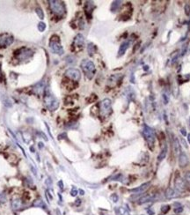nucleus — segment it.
Listing matches in <instances>:
<instances>
[{"instance_id": "17", "label": "nucleus", "mask_w": 190, "mask_h": 215, "mask_svg": "<svg viewBox=\"0 0 190 215\" xmlns=\"http://www.w3.org/2000/svg\"><path fill=\"white\" fill-rule=\"evenodd\" d=\"M166 153H167V147H166V145L164 147V149L161 151V153L159 154V157H158V161H161L163 159H165V157H166Z\"/></svg>"}, {"instance_id": "16", "label": "nucleus", "mask_w": 190, "mask_h": 215, "mask_svg": "<svg viewBox=\"0 0 190 215\" xmlns=\"http://www.w3.org/2000/svg\"><path fill=\"white\" fill-rule=\"evenodd\" d=\"M172 145H173V150H174V152H175L176 154L180 153V145L179 140H178V138H174Z\"/></svg>"}, {"instance_id": "22", "label": "nucleus", "mask_w": 190, "mask_h": 215, "mask_svg": "<svg viewBox=\"0 0 190 215\" xmlns=\"http://www.w3.org/2000/svg\"><path fill=\"white\" fill-rule=\"evenodd\" d=\"M185 179H186V181L190 184V171L187 172V173L185 174Z\"/></svg>"}, {"instance_id": "11", "label": "nucleus", "mask_w": 190, "mask_h": 215, "mask_svg": "<svg viewBox=\"0 0 190 215\" xmlns=\"http://www.w3.org/2000/svg\"><path fill=\"white\" fill-rule=\"evenodd\" d=\"M188 164V157L185 153H180L179 156V165L181 168L186 167Z\"/></svg>"}, {"instance_id": "14", "label": "nucleus", "mask_w": 190, "mask_h": 215, "mask_svg": "<svg viewBox=\"0 0 190 215\" xmlns=\"http://www.w3.org/2000/svg\"><path fill=\"white\" fill-rule=\"evenodd\" d=\"M129 46H130V41H124L120 46V49H119V51H118V57L123 56L124 53L128 50Z\"/></svg>"}, {"instance_id": "24", "label": "nucleus", "mask_w": 190, "mask_h": 215, "mask_svg": "<svg viewBox=\"0 0 190 215\" xmlns=\"http://www.w3.org/2000/svg\"><path fill=\"white\" fill-rule=\"evenodd\" d=\"M185 10H186V14H187L188 16H189L190 15V5H187L185 6Z\"/></svg>"}, {"instance_id": "7", "label": "nucleus", "mask_w": 190, "mask_h": 215, "mask_svg": "<svg viewBox=\"0 0 190 215\" xmlns=\"http://www.w3.org/2000/svg\"><path fill=\"white\" fill-rule=\"evenodd\" d=\"M13 42V37L8 34H0V47H8Z\"/></svg>"}, {"instance_id": "21", "label": "nucleus", "mask_w": 190, "mask_h": 215, "mask_svg": "<svg viewBox=\"0 0 190 215\" xmlns=\"http://www.w3.org/2000/svg\"><path fill=\"white\" fill-rule=\"evenodd\" d=\"M45 28H46V25H45L44 23H42V22L39 23V25H38V29H39L40 32H43V31L45 30Z\"/></svg>"}, {"instance_id": "5", "label": "nucleus", "mask_w": 190, "mask_h": 215, "mask_svg": "<svg viewBox=\"0 0 190 215\" xmlns=\"http://www.w3.org/2000/svg\"><path fill=\"white\" fill-rule=\"evenodd\" d=\"M44 102H45V104L46 106L50 109V110H56L57 108H58V101L56 99V97L50 93H48L45 95L44 97Z\"/></svg>"}, {"instance_id": "19", "label": "nucleus", "mask_w": 190, "mask_h": 215, "mask_svg": "<svg viewBox=\"0 0 190 215\" xmlns=\"http://www.w3.org/2000/svg\"><path fill=\"white\" fill-rule=\"evenodd\" d=\"M94 50H95V46L92 44V43H89L88 45V52H89V55H92L94 53Z\"/></svg>"}, {"instance_id": "20", "label": "nucleus", "mask_w": 190, "mask_h": 215, "mask_svg": "<svg viewBox=\"0 0 190 215\" xmlns=\"http://www.w3.org/2000/svg\"><path fill=\"white\" fill-rule=\"evenodd\" d=\"M169 210H170V205H164V206H162V209H161V211H162L163 213H168Z\"/></svg>"}, {"instance_id": "6", "label": "nucleus", "mask_w": 190, "mask_h": 215, "mask_svg": "<svg viewBox=\"0 0 190 215\" xmlns=\"http://www.w3.org/2000/svg\"><path fill=\"white\" fill-rule=\"evenodd\" d=\"M112 111L111 101L109 99H105L100 103V114L104 116H108Z\"/></svg>"}, {"instance_id": "27", "label": "nucleus", "mask_w": 190, "mask_h": 215, "mask_svg": "<svg viewBox=\"0 0 190 215\" xmlns=\"http://www.w3.org/2000/svg\"><path fill=\"white\" fill-rule=\"evenodd\" d=\"M181 133L183 134L184 136H186V135H187V132H186V130H185V129H182V130H181Z\"/></svg>"}, {"instance_id": "3", "label": "nucleus", "mask_w": 190, "mask_h": 215, "mask_svg": "<svg viewBox=\"0 0 190 215\" xmlns=\"http://www.w3.org/2000/svg\"><path fill=\"white\" fill-rule=\"evenodd\" d=\"M49 3H50V9L55 14H56L58 16L63 15V13L65 12V8H64V5L63 2L56 1V0H50L49 1Z\"/></svg>"}, {"instance_id": "15", "label": "nucleus", "mask_w": 190, "mask_h": 215, "mask_svg": "<svg viewBox=\"0 0 190 215\" xmlns=\"http://www.w3.org/2000/svg\"><path fill=\"white\" fill-rule=\"evenodd\" d=\"M84 42H85V39H84V36L82 35V34H78L77 36H76V38H75V41H74V43H75V45L77 46V47H82L83 45H84Z\"/></svg>"}, {"instance_id": "26", "label": "nucleus", "mask_w": 190, "mask_h": 215, "mask_svg": "<svg viewBox=\"0 0 190 215\" xmlns=\"http://www.w3.org/2000/svg\"><path fill=\"white\" fill-rule=\"evenodd\" d=\"M71 194H72V196H76L77 195V191L73 189V191H71Z\"/></svg>"}, {"instance_id": "1", "label": "nucleus", "mask_w": 190, "mask_h": 215, "mask_svg": "<svg viewBox=\"0 0 190 215\" xmlns=\"http://www.w3.org/2000/svg\"><path fill=\"white\" fill-rule=\"evenodd\" d=\"M81 68L83 70L84 73L85 74V76L89 79L92 80L95 74L96 69H95V65L94 64L88 59H84L81 63Z\"/></svg>"}, {"instance_id": "8", "label": "nucleus", "mask_w": 190, "mask_h": 215, "mask_svg": "<svg viewBox=\"0 0 190 215\" xmlns=\"http://www.w3.org/2000/svg\"><path fill=\"white\" fill-rule=\"evenodd\" d=\"M65 75L68 78H70V80H73L74 81H79L81 78L79 71L78 69H74V68H70L69 70H67L65 72Z\"/></svg>"}, {"instance_id": "18", "label": "nucleus", "mask_w": 190, "mask_h": 215, "mask_svg": "<svg viewBox=\"0 0 190 215\" xmlns=\"http://www.w3.org/2000/svg\"><path fill=\"white\" fill-rule=\"evenodd\" d=\"M121 1H114V2H113V4H112V7H111L112 11H115L117 10L118 7L121 5Z\"/></svg>"}, {"instance_id": "9", "label": "nucleus", "mask_w": 190, "mask_h": 215, "mask_svg": "<svg viewBox=\"0 0 190 215\" xmlns=\"http://www.w3.org/2000/svg\"><path fill=\"white\" fill-rule=\"evenodd\" d=\"M174 184H175V188L179 191H183L186 190L187 186H186V184H185V181L180 178V177H176L175 179V182H174Z\"/></svg>"}, {"instance_id": "23", "label": "nucleus", "mask_w": 190, "mask_h": 215, "mask_svg": "<svg viewBox=\"0 0 190 215\" xmlns=\"http://www.w3.org/2000/svg\"><path fill=\"white\" fill-rule=\"evenodd\" d=\"M36 12H37V14L39 15V17H40V19H43L44 15H43V12H42V11L40 10V9H37V10H36Z\"/></svg>"}, {"instance_id": "13", "label": "nucleus", "mask_w": 190, "mask_h": 215, "mask_svg": "<svg viewBox=\"0 0 190 215\" xmlns=\"http://www.w3.org/2000/svg\"><path fill=\"white\" fill-rule=\"evenodd\" d=\"M155 198V195L153 194H146L144 196H143L139 199V204H143V203H147V202H150Z\"/></svg>"}, {"instance_id": "10", "label": "nucleus", "mask_w": 190, "mask_h": 215, "mask_svg": "<svg viewBox=\"0 0 190 215\" xmlns=\"http://www.w3.org/2000/svg\"><path fill=\"white\" fill-rule=\"evenodd\" d=\"M165 195H166V197L167 199L176 198V197H178L180 196V195H179V192H177L175 190H173V189H172V188H168V189L166 191Z\"/></svg>"}, {"instance_id": "2", "label": "nucleus", "mask_w": 190, "mask_h": 215, "mask_svg": "<svg viewBox=\"0 0 190 215\" xmlns=\"http://www.w3.org/2000/svg\"><path fill=\"white\" fill-rule=\"evenodd\" d=\"M143 135L144 137V138L146 139L147 143L150 146H153V145L155 143V138H156V136H155V132L152 128L149 127L148 125L144 124L143 126Z\"/></svg>"}, {"instance_id": "25", "label": "nucleus", "mask_w": 190, "mask_h": 215, "mask_svg": "<svg viewBox=\"0 0 190 215\" xmlns=\"http://www.w3.org/2000/svg\"><path fill=\"white\" fill-rule=\"evenodd\" d=\"M174 212H175L176 213H182V212H183V207H182V206H180V207L176 208V209L174 210Z\"/></svg>"}, {"instance_id": "12", "label": "nucleus", "mask_w": 190, "mask_h": 215, "mask_svg": "<svg viewBox=\"0 0 190 215\" xmlns=\"http://www.w3.org/2000/svg\"><path fill=\"white\" fill-rule=\"evenodd\" d=\"M150 183H145V184H143L142 185H140L139 187L136 188V189H133L131 191H133L134 193H137V194H141L143 192H144L150 186Z\"/></svg>"}, {"instance_id": "4", "label": "nucleus", "mask_w": 190, "mask_h": 215, "mask_svg": "<svg viewBox=\"0 0 190 215\" xmlns=\"http://www.w3.org/2000/svg\"><path fill=\"white\" fill-rule=\"evenodd\" d=\"M50 48L52 52H54L55 54L62 55L63 53V49L61 45L59 38L56 35H54L51 37L50 41Z\"/></svg>"}, {"instance_id": "28", "label": "nucleus", "mask_w": 190, "mask_h": 215, "mask_svg": "<svg viewBox=\"0 0 190 215\" xmlns=\"http://www.w3.org/2000/svg\"><path fill=\"white\" fill-rule=\"evenodd\" d=\"M188 142L190 143V134H188Z\"/></svg>"}]
</instances>
